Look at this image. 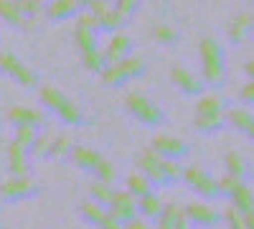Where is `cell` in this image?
<instances>
[{"label": "cell", "mask_w": 254, "mask_h": 229, "mask_svg": "<svg viewBox=\"0 0 254 229\" xmlns=\"http://www.w3.org/2000/svg\"><path fill=\"white\" fill-rule=\"evenodd\" d=\"M160 209H163V201L158 199L155 191L137 199V214H142V219H147V222H153L160 214Z\"/></svg>", "instance_id": "ffe728a7"}, {"label": "cell", "mask_w": 254, "mask_h": 229, "mask_svg": "<svg viewBox=\"0 0 254 229\" xmlns=\"http://www.w3.org/2000/svg\"><path fill=\"white\" fill-rule=\"evenodd\" d=\"M125 191H130L135 199H140V196H147V194H153V183L147 181L140 171H135V173H130L127 176V189Z\"/></svg>", "instance_id": "7402d4cb"}, {"label": "cell", "mask_w": 254, "mask_h": 229, "mask_svg": "<svg viewBox=\"0 0 254 229\" xmlns=\"http://www.w3.org/2000/svg\"><path fill=\"white\" fill-rule=\"evenodd\" d=\"M69 158L79 165V168L89 171V173H97V171H99V165L104 163V155H99V153L92 151V148H84V145H74Z\"/></svg>", "instance_id": "8fae6325"}, {"label": "cell", "mask_w": 254, "mask_h": 229, "mask_svg": "<svg viewBox=\"0 0 254 229\" xmlns=\"http://www.w3.org/2000/svg\"><path fill=\"white\" fill-rule=\"evenodd\" d=\"M224 222H226L229 229H247V217L239 209H234V206H229L224 212Z\"/></svg>", "instance_id": "4dcf8cb0"}, {"label": "cell", "mask_w": 254, "mask_h": 229, "mask_svg": "<svg viewBox=\"0 0 254 229\" xmlns=\"http://www.w3.org/2000/svg\"><path fill=\"white\" fill-rule=\"evenodd\" d=\"M176 229H196V227L190 224V219H188L186 214H181V217H178V224H176Z\"/></svg>", "instance_id": "b9f144b4"}, {"label": "cell", "mask_w": 254, "mask_h": 229, "mask_svg": "<svg viewBox=\"0 0 254 229\" xmlns=\"http://www.w3.org/2000/svg\"><path fill=\"white\" fill-rule=\"evenodd\" d=\"M89 196L92 201L102 204V206H110L112 199H115V189H112V183H104V181H94L89 186Z\"/></svg>", "instance_id": "d4e9b609"}, {"label": "cell", "mask_w": 254, "mask_h": 229, "mask_svg": "<svg viewBox=\"0 0 254 229\" xmlns=\"http://www.w3.org/2000/svg\"><path fill=\"white\" fill-rule=\"evenodd\" d=\"M51 143H54V135H36V140H33V145H31V151L28 153H33L36 158H49V153H51Z\"/></svg>", "instance_id": "f1b7e54d"}, {"label": "cell", "mask_w": 254, "mask_h": 229, "mask_svg": "<svg viewBox=\"0 0 254 229\" xmlns=\"http://www.w3.org/2000/svg\"><path fill=\"white\" fill-rule=\"evenodd\" d=\"M107 212L120 222V224H127L137 217V199L130 194V191H115V199L112 204L107 206Z\"/></svg>", "instance_id": "ba28073f"}, {"label": "cell", "mask_w": 254, "mask_h": 229, "mask_svg": "<svg viewBox=\"0 0 254 229\" xmlns=\"http://www.w3.org/2000/svg\"><path fill=\"white\" fill-rule=\"evenodd\" d=\"M97 176V181H104V183H115V178H117V171H115V165L104 158V163L99 165V171L94 173Z\"/></svg>", "instance_id": "d6a6232c"}, {"label": "cell", "mask_w": 254, "mask_h": 229, "mask_svg": "<svg viewBox=\"0 0 254 229\" xmlns=\"http://www.w3.org/2000/svg\"><path fill=\"white\" fill-rule=\"evenodd\" d=\"M36 191H38V183L31 176H10L5 183H0V199H5V201L31 199Z\"/></svg>", "instance_id": "5b68a950"}, {"label": "cell", "mask_w": 254, "mask_h": 229, "mask_svg": "<svg viewBox=\"0 0 254 229\" xmlns=\"http://www.w3.org/2000/svg\"><path fill=\"white\" fill-rule=\"evenodd\" d=\"M229 199H231V206L234 209H239L242 214H249V212H254V191L249 189V186L242 181L234 191L229 194Z\"/></svg>", "instance_id": "9a60e30c"}, {"label": "cell", "mask_w": 254, "mask_h": 229, "mask_svg": "<svg viewBox=\"0 0 254 229\" xmlns=\"http://www.w3.org/2000/svg\"><path fill=\"white\" fill-rule=\"evenodd\" d=\"M239 183H242L239 178H234V176H229V173H226L224 178H219V191L229 196V194H231V191H234V189H237V186H239Z\"/></svg>", "instance_id": "e575fe53"}, {"label": "cell", "mask_w": 254, "mask_h": 229, "mask_svg": "<svg viewBox=\"0 0 254 229\" xmlns=\"http://www.w3.org/2000/svg\"><path fill=\"white\" fill-rule=\"evenodd\" d=\"M142 69H145L142 59H122V61H117V64H110L107 69H104V81L115 87V84H122V81L142 74Z\"/></svg>", "instance_id": "8992f818"}, {"label": "cell", "mask_w": 254, "mask_h": 229, "mask_svg": "<svg viewBox=\"0 0 254 229\" xmlns=\"http://www.w3.org/2000/svg\"><path fill=\"white\" fill-rule=\"evenodd\" d=\"M239 99H242V102H247V105H254V79L249 81L247 87H242V92H239Z\"/></svg>", "instance_id": "f35d334b"}, {"label": "cell", "mask_w": 254, "mask_h": 229, "mask_svg": "<svg viewBox=\"0 0 254 229\" xmlns=\"http://www.w3.org/2000/svg\"><path fill=\"white\" fill-rule=\"evenodd\" d=\"M107 214H110L107 206H102V204H97V201H92V199L81 204V217L87 219L89 224H94V227H99L104 219H107Z\"/></svg>", "instance_id": "cb8c5ba5"}, {"label": "cell", "mask_w": 254, "mask_h": 229, "mask_svg": "<svg viewBox=\"0 0 254 229\" xmlns=\"http://www.w3.org/2000/svg\"><path fill=\"white\" fill-rule=\"evenodd\" d=\"M226 122V112H203V115H196V130L198 133H216L224 128Z\"/></svg>", "instance_id": "ac0fdd59"}, {"label": "cell", "mask_w": 254, "mask_h": 229, "mask_svg": "<svg viewBox=\"0 0 254 229\" xmlns=\"http://www.w3.org/2000/svg\"><path fill=\"white\" fill-rule=\"evenodd\" d=\"M249 26H252V18L249 15H242L237 23H234V28H231V36H234V38H244L247 31H249Z\"/></svg>", "instance_id": "836d02e7"}, {"label": "cell", "mask_w": 254, "mask_h": 229, "mask_svg": "<svg viewBox=\"0 0 254 229\" xmlns=\"http://www.w3.org/2000/svg\"><path fill=\"white\" fill-rule=\"evenodd\" d=\"M201 56H203V79L208 84H221L224 81V61L221 51L211 38H206L201 44Z\"/></svg>", "instance_id": "277c9868"}, {"label": "cell", "mask_w": 254, "mask_h": 229, "mask_svg": "<svg viewBox=\"0 0 254 229\" xmlns=\"http://www.w3.org/2000/svg\"><path fill=\"white\" fill-rule=\"evenodd\" d=\"M41 102H44L49 110H54L66 125H81V120H84L81 110L74 105V102H69L59 89H54V87H44V89H41Z\"/></svg>", "instance_id": "6da1fadb"}, {"label": "cell", "mask_w": 254, "mask_h": 229, "mask_svg": "<svg viewBox=\"0 0 254 229\" xmlns=\"http://www.w3.org/2000/svg\"><path fill=\"white\" fill-rule=\"evenodd\" d=\"M183 214V209L178 204H163V209H160V214L155 217V222H158V229H176V224H178V217Z\"/></svg>", "instance_id": "44dd1931"}, {"label": "cell", "mask_w": 254, "mask_h": 229, "mask_svg": "<svg viewBox=\"0 0 254 229\" xmlns=\"http://www.w3.org/2000/svg\"><path fill=\"white\" fill-rule=\"evenodd\" d=\"M36 128H31V125H18L15 128V138H13V143L15 145H20L23 151H31V145H33V140H36Z\"/></svg>", "instance_id": "83f0119b"}, {"label": "cell", "mask_w": 254, "mask_h": 229, "mask_svg": "<svg viewBox=\"0 0 254 229\" xmlns=\"http://www.w3.org/2000/svg\"><path fill=\"white\" fill-rule=\"evenodd\" d=\"M226 122L231 128H237L239 133L249 135L254 140V112H249L247 107H231L226 110Z\"/></svg>", "instance_id": "7c38bea8"}, {"label": "cell", "mask_w": 254, "mask_h": 229, "mask_svg": "<svg viewBox=\"0 0 254 229\" xmlns=\"http://www.w3.org/2000/svg\"><path fill=\"white\" fill-rule=\"evenodd\" d=\"M8 120L15 125H31V128H41L44 125V115L36 112V110H28V107H13L8 112Z\"/></svg>", "instance_id": "e0dca14e"}, {"label": "cell", "mask_w": 254, "mask_h": 229, "mask_svg": "<svg viewBox=\"0 0 254 229\" xmlns=\"http://www.w3.org/2000/svg\"><path fill=\"white\" fill-rule=\"evenodd\" d=\"M122 229H150V222H147V219H142V217H135L132 222L122 224Z\"/></svg>", "instance_id": "ab89813d"}, {"label": "cell", "mask_w": 254, "mask_h": 229, "mask_svg": "<svg viewBox=\"0 0 254 229\" xmlns=\"http://www.w3.org/2000/svg\"><path fill=\"white\" fill-rule=\"evenodd\" d=\"M163 171H165V178L168 183H178L183 178V168H181V163L173 160V158H163Z\"/></svg>", "instance_id": "f546056e"}, {"label": "cell", "mask_w": 254, "mask_h": 229, "mask_svg": "<svg viewBox=\"0 0 254 229\" xmlns=\"http://www.w3.org/2000/svg\"><path fill=\"white\" fill-rule=\"evenodd\" d=\"M69 13H74L71 0H59V3H54V8H51V15H69Z\"/></svg>", "instance_id": "d590c367"}, {"label": "cell", "mask_w": 254, "mask_h": 229, "mask_svg": "<svg viewBox=\"0 0 254 229\" xmlns=\"http://www.w3.org/2000/svg\"><path fill=\"white\" fill-rule=\"evenodd\" d=\"M84 59H87V67L94 69V72H104V69H107V59H104L102 54H97L94 49L92 51H84Z\"/></svg>", "instance_id": "1f68e13d"}, {"label": "cell", "mask_w": 254, "mask_h": 229, "mask_svg": "<svg viewBox=\"0 0 254 229\" xmlns=\"http://www.w3.org/2000/svg\"><path fill=\"white\" fill-rule=\"evenodd\" d=\"M0 67H3L8 74H13V76L20 81V84H26V87H36V76H33V74H31L26 67H20L15 59H10V56H3V59H0Z\"/></svg>", "instance_id": "d6986e66"}, {"label": "cell", "mask_w": 254, "mask_h": 229, "mask_svg": "<svg viewBox=\"0 0 254 229\" xmlns=\"http://www.w3.org/2000/svg\"><path fill=\"white\" fill-rule=\"evenodd\" d=\"M76 38H79V46H81L84 51H92V49H94V38H92V31H89V28H81Z\"/></svg>", "instance_id": "8d00e7d4"}, {"label": "cell", "mask_w": 254, "mask_h": 229, "mask_svg": "<svg viewBox=\"0 0 254 229\" xmlns=\"http://www.w3.org/2000/svg\"><path fill=\"white\" fill-rule=\"evenodd\" d=\"M127 54H130V38H127V36H117L110 44L104 59H107V64H117V61L127 59Z\"/></svg>", "instance_id": "603a6c76"}, {"label": "cell", "mask_w": 254, "mask_h": 229, "mask_svg": "<svg viewBox=\"0 0 254 229\" xmlns=\"http://www.w3.org/2000/svg\"><path fill=\"white\" fill-rule=\"evenodd\" d=\"M125 102H127V110H130L142 125H147V128H158V125H163V110L147 97L132 92V94H127Z\"/></svg>", "instance_id": "3957f363"}, {"label": "cell", "mask_w": 254, "mask_h": 229, "mask_svg": "<svg viewBox=\"0 0 254 229\" xmlns=\"http://www.w3.org/2000/svg\"><path fill=\"white\" fill-rule=\"evenodd\" d=\"M188 183L190 191H196L198 196L203 199H216L221 191H219V181L211 176L208 171H203L201 165H188V168H183V178Z\"/></svg>", "instance_id": "7a4b0ae2"}, {"label": "cell", "mask_w": 254, "mask_h": 229, "mask_svg": "<svg viewBox=\"0 0 254 229\" xmlns=\"http://www.w3.org/2000/svg\"><path fill=\"white\" fill-rule=\"evenodd\" d=\"M224 163H226V173H229V176H234V178H239V181H247V176H249V163H247V158H244L239 151H229L226 158H224Z\"/></svg>", "instance_id": "2e32d148"}, {"label": "cell", "mask_w": 254, "mask_h": 229, "mask_svg": "<svg viewBox=\"0 0 254 229\" xmlns=\"http://www.w3.org/2000/svg\"><path fill=\"white\" fill-rule=\"evenodd\" d=\"M155 38H158V41H163V44H173V41H176L178 36H176V31H173V28L160 26V28H155Z\"/></svg>", "instance_id": "74e56055"}, {"label": "cell", "mask_w": 254, "mask_h": 229, "mask_svg": "<svg viewBox=\"0 0 254 229\" xmlns=\"http://www.w3.org/2000/svg\"><path fill=\"white\" fill-rule=\"evenodd\" d=\"M247 74L254 79V61H249V64H247Z\"/></svg>", "instance_id": "ee69618b"}, {"label": "cell", "mask_w": 254, "mask_h": 229, "mask_svg": "<svg viewBox=\"0 0 254 229\" xmlns=\"http://www.w3.org/2000/svg\"><path fill=\"white\" fill-rule=\"evenodd\" d=\"M244 217H247V229H254V212H249Z\"/></svg>", "instance_id": "7bdbcfd3"}, {"label": "cell", "mask_w": 254, "mask_h": 229, "mask_svg": "<svg viewBox=\"0 0 254 229\" xmlns=\"http://www.w3.org/2000/svg\"><path fill=\"white\" fill-rule=\"evenodd\" d=\"M28 151H23L20 145L10 143L8 145V171L10 176H28Z\"/></svg>", "instance_id": "4fadbf2b"}, {"label": "cell", "mask_w": 254, "mask_h": 229, "mask_svg": "<svg viewBox=\"0 0 254 229\" xmlns=\"http://www.w3.org/2000/svg\"><path fill=\"white\" fill-rule=\"evenodd\" d=\"M173 81L190 97H196V94L203 92V81L193 72H188V69H173Z\"/></svg>", "instance_id": "5bb4252c"}, {"label": "cell", "mask_w": 254, "mask_h": 229, "mask_svg": "<svg viewBox=\"0 0 254 229\" xmlns=\"http://www.w3.org/2000/svg\"><path fill=\"white\" fill-rule=\"evenodd\" d=\"M203 112H226V102L219 94H201L198 105H196V115Z\"/></svg>", "instance_id": "484cf974"}, {"label": "cell", "mask_w": 254, "mask_h": 229, "mask_svg": "<svg viewBox=\"0 0 254 229\" xmlns=\"http://www.w3.org/2000/svg\"><path fill=\"white\" fill-rule=\"evenodd\" d=\"M99 229H122V224H120L112 214H107V219H104V222L99 224Z\"/></svg>", "instance_id": "60d3db41"}, {"label": "cell", "mask_w": 254, "mask_h": 229, "mask_svg": "<svg viewBox=\"0 0 254 229\" xmlns=\"http://www.w3.org/2000/svg\"><path fill=\"white\" fill-rule=\"evenodd\" d=\"M183 214L190 219V224L193 227H203V229H211L219 224V212L214 209V206L208 204H188Z\"/></svg>", "instance_id": "30bf717a"}, {"label": "cell", "mask_w": 254, "mask_h": 229, "mask_svg": "<svg viewBox=\"0 0 254 229\" xmlns=\"http://www.w3.org/2000/svg\"><path fill=\"white\" fill-rule=\"evenodd\" d=\"M71 148H74V140L69 135H56L54 143H51V153L49 158L54 160H64V158H69L71 155Z\"/></svg>", "instance_id": "4316f807"}, {"label": "cell", "mask_w": 254, "mask_h": 229, "mask_svg": "<svg viewBox=\"0 0 254 229\" xmlns=\"http://www.w3.org/2000/svg\"><path fill=\"white\" fill-rule=\"evenodd\" d=\"M137 171L150 181L153 186L158 183V186H171L168 183V178H165V171H163V158L153 151V148H147V151H142V155L137 158Z\"/></svg>", "instance_id": "52a82bcc"}, {"label": "cell", "mask_w": 254, "mask_h": 229, "mask_svg": "<svg viewBox=\"0 0 254 229\" xmlns=\"http://www.w3.org/2000/svg\"><path fill=\"white\" fill-rule=\"evenodd\" d=\"M150 148L160 155V158H173V160H178V158H183L186 153H188V145L181 140V138H176V135H155L153 138V145Z\"/></svg>", "instance_id": "9c48e42d"}]
</instances>
